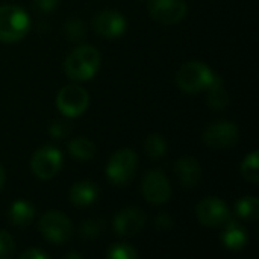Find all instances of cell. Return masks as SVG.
Returning <instances> with one entry per match:
<instances>
[{
    "label": "cell",
    "mask_w": 259,
    "mask_h": 259,
    "mask_svg": "<svg viewBox=\"0 0 259 259\" xmlns=\"http://www.w3.org/2000/svg\"><path fill=\"white\" fill-rule=\"evenodd\" d=\"M100 68V53L96 47L83 44L76 47L65 59L64 70L71 80L83 82L96 76Z\"/></svg>",
    "instance_id": "1"
},
{
    "label": "cell",
    "mask_w": 259,
    "mask_h": 259,
    "mask_svg": "<svg viewBox=\"0 0 259 259\" xmlns=\"http://www.w3.org/2000/svg\"><path fill=\"white\" fill-rule=\"evenodd\" d=\"M219 76L200 61H190L184 64L176 73V83L178 87L188 94H196L203 90H208Z\"/></svg>",
    "instance_id": "2"
},
{
    "label": "cell",
    "mask_w": 259,
    "mask_h": 259,
    "mask_svg": "<svg viewBox=\"0 0 259 259\" xmlns=\"http://www.w3.org/2000/svg\"><path fill=\"white\" fill-rule=\"evenodd\" d=\"M30 30V20L24 9L15 5H0V41L17 42Z\"/></svg>",
    "instance_id": "3"
},
{
    "label": "cell",
    "mask_w": 259,
    "mask_h": 259,
    "mask_svg": "<svg viewBox=\"0 0 259 259\" xmlns=\"http://www.w3.org/2000/svg\"><path fill=\"white\" fill-rule=\"evenodd\" d=\"M138 167V155L132 149L117 150L106 164V178L111 184L121 187L129 184Z\"/></svg>",
    "instance_id": "4"
},
{
    "label": "cell",
    "mask_w": 259,
    "mask_h": 259,
    "mask_svg": "<svg viewBox=\"0 0 259 259\" xmlns=\"http://www.w3.org/2000/svg\"><path fill=\"white\" fill-rule=\"evenodd\" d=\"M38 228L42 237L53 244H62L68 241L73 234V225L70 219L59 211L46 212L41 217Z\"/></svg>",
    "instance_id": "5"
},
{
    "label": "cell",
    "mask_w": 259,
    "mask_h": 259,
    "mask_svg": "<svg viewBox=\"0 0 259 259\" xmlns=\"http://www.w3.org/2000/svg\"><path fill=\"white\" fill-rule=\"evenodd\" d=\"M90 105V96L85 88L79 85H67L61 88L56 96V106L61 114L65 117H79L82 115Z\"/></svg>",
    "instance_id": "6"
},
{
    "label": "cell",
    "mask_w": 259,
    "mask_h": 259,
    "mask_svg": "<svg viewBox=\"0 0 259 259\" xmlns=\"http://www.w3.org/2000/svg\"><path fill=\"white\" fill-rule=\"evenodd\" d=\"M61 167H62V153L53 146H44L38 149L30 159L32 173L41 181H49L55 178L61 170Z\"/></svg>",
    "instance_id": "7"
},
{
    "label": "cell",
    "mask_w": 259,
    "mask_h": 259,
    "mask_svg": "<svg viewBox=\"0 0 259 259\" xmlns=\"http://www.w3.org/2000/svg\"><path fill=\"white\" fill-rule=\"evenodd\" d=\"M202 140L212 149H231L240 140V129L232 121H215L205 129Z\"/></svg>",
    "instance_id": "8"
},
{
    "label": "cell",
    "mask_w": 259,
    "mask_h": 259,
    "mask_svg": "<svg viewBox=\"0 0 259 259\" xmlns=\"http://www.w3.org/2000/svg\"><path fill=\"white\" fill-rule=\"evenodd\" d=\"M141 193L149 203L162 205L171 197V185L161 170H152L141 182Z\"/></svg>",
    "instance_id": "9"
},
{
    "label": "cell",
    "mask_w": 259,
    "mask_h": 259,
    "mask_svg": "<svg viewBox=\"0 0 259 259\" xmlns=\"http://www.w3.org/2000/svg\"><path fill=\"white\" fill-rule=\"evenodd\" d=\"M196 215H197L199 222L208 228L223 226L231 219L228 205L223 200H220L219 197L203 199L196 208Z\"/></svg>",
    "instance_id": "10"
},
{
    "label": "cell",
    "mask_w": 259,
    "mask_h": 259,
    "mask_svg": "<svg viewBox=\"0 0 259 259\" xmlns=\"http://www.w3.org/2000/svg\"><path fill=\"white\" fill-rule=\"evenodd\" d=\"M184 0H149V12L153 20L162 24H176L187 15Z\"/></svg>",
    "instance_id": "11"
},
{
    "label": "cell",
    "mask_w": 259,
    "mask_h": 259,
    "mask_svg": "<svg viewBox=\"0 0 259 259\" xmlns=\"http://www.w3.org/2000/svg\"><path fill=\"white\" fill-rule=\"evenodd\" d=\"M93 29L103 38H117L127 29V21L118 11H102L93 18Z\"/></svg>",
    "instance_id": "12"
},
{
    "label": "cell",
    "mask_w": 259,
    "mask_h": 259,
    "mask_svg": "<svg viewBox=\"0 0 259 259\" xmlns=\"http://www.w3.org/2000/svg\"><path fill=\"white\" fill-rule=\"evenodd\" d=\"M146 223V215L140 208H126L123 211H120L114 220H112V226L114 231L117 232L118 237H134L137 235Z\"/></svg>",
    "instance_id": "13"
},
{
    "label": "cell",
    "mask_w": 259,
    "mask_h": 259,
    "mask_svg": "<svg viewBox=\"0 0 259 259\" xmlns=\"http://www.w3.org/2000/svg\"><path fill=\"white\" fill-rule=\"evenodd\" d=\"M175 175L182 187L194 188L202 181V167L193 156H182L175 165Z\"/></svg>",
    "instance_id": "14"
},
{
    "label": "cell",
    "mask_w": 259,
    "mask_h": 259,
    "mask_svg": "<svg viewBox=\"0 0 259 259\" xmlns=\"http://www.w3.org/2000/svg\"><path fill=\"white\" fill-rule=\"evenodd\" d=\"M220 241L228 250H241L249 243L247 229L241 223L229 219L223 225V232H222Z\"/></svg>",
    "instance_id": "15"
},
{
    "label": "cell",
    "mask_w": 259,
    "mask_h": 259,
    "mask_svg": "<svg viewBox=\"0 0 259 259\" xmlns=\"http://www.w3.org/2000/svg\"><path fill=\"white\" fill-rule=\"evenodd\" d=\"M100 194L99 185L91 181H80L70 190V202L74 206H90Z\"/></svg>",
    "instance_id": "16"
},
{
    "label": "cell",
    "mask_w": 259,
    "mask_h": 259,
    "mask_svg": "<svg viewBox=\"0 0 259 259\" xmlns=\"http://www.w3.org/2000/svg\"><path fill=\"white\" fill-rule=\"evenodd\" d=\"M35 217V208L32 203L26 202V200H15L9 211H8V219L11 222V225L17 226V228H26L32 223Z\"/></svg>",
    "instance_id": "17"
},
{
    "label": "cell",
    "mask_w": 259,
    "mask_h": 259,
    "mask_svg": "<svg viewBox=\"0 0 259 259\" xmlns=\"http://www.w3.org/2000/svg\"><path fill=\"white\" fill-rule=\"evenodd\" d=\"M68 153L77 161H90L96 155V146L88 138L77 137L68 143Z\"/></svg>",
    "instance_id": "18"
},
{
    "label": "cell",
    "mask_w": 259,
    "mask_h": 259,
    "mask_svg": "<svg viewBox=\"0 0 259 259\" xmlns=\"http://www.w3.org/2000/svg\"><path fill=\"white\" fill-rule=\"evenodd\" d=\"M235 212L240 219L256 222L259 217V200L255 196H246L241 197L235 203Z\"/></svg>",
    "instance_id": "19"
},
{
    "label": "cell",
    "mask_w": 259,
    "mask_h": 259,
    "mask_svg": "<svg viewBox=\"0 0 259 259\" xmlns=\"http://www.w3.org/2000/svg\"><path fill=\"white\" fill-rule=\"evenodd\" d=\"M208 105L212 109H225L229 105V94L220 77L208 88Z\"/></svg>",
    "instance_id": "20"
},
{
    "label": "cell",
    "mask_w": 259,
    "mask_h": 259,
    "mask_svg": "<svg viewBox=\"0 0 259 259\" xmlns=\"http://www.w3.org/2000/svg\"><path fill=\"white\" fill-rule=\"evenodd\" d=\"M258 168H259V155L258 150H253L252 153H249L243 164H241V175L243 178L250 182V184H258L259 182V175H258Z\"/></svg>",
    "instance_id": "21"
},
{
    "label": "cell",
    "mask_w": 259,
    "mask_h": 259,
    "mask_svg": "<svg viewBox=\"0 0 259 259\" xmlns=\"http://www.w3.org/2000/svg\"><path fill=\"white\" fill-rule=\"evenodd\" d=\"M144 150L147 153V156L153 158V159H159L167 153V143L165 138L159 134H153L149 135L146 143H144Z\"/></svg>",
    "instance_id": "22"
},
{
    "label": "cell",
    "mask_w": 259,
    "mask_h": 259,
    "mask_svg": "<svg viewBox=\"0 0 259 259\" xmlns=\"http://www.w3.org/2000/svg\"><path fill=\"white\" fill-rule=\"evenodd\" d=\"M105 225H103V220H99V219H90V220H85L82 225H80V229H79V234L83 240H94L100 235V232L103 231Z\"/></svg>",
    "instance_id": "23"
},
{
    "label": "cell",
    "mask_w": 259,
    "mask_h": 259,
    "mask_svg": "<svg viewBox=\"0 0 259 259\" xmlns=\"http://www.w3.org/2000/svg\"><path fill=\"white\" fill-rule=\"evenodd\" d=\"M106 256L109 259H135L138 256V253L132 246L118 243V244H112L108 249Z\"/></svg>",
    "instance_id": "24"
},
{
    "label": "cell",
    "mask_w": 259,
    "mask_h": 259,
    "mask_svg": "<svg viewBox=\"0 0 259 259\" xmlns=\"http://www.w3.org/2000/svg\"><path fill=\"white\" fill-rule=\"evenodd\" d=\"M65 35L68 36L70 41L77 42L82 41L85 36V24L79 18H71L65 24Z\"/></svg>",
    "instance_id": "25"
},
{
    "label": "cell",
    "mask_w": 259,
    "mask_h": 259,
    "mask_svg": "<svg viewBox=\"0 0 259 259\" xmlns=\"http://www.w3.org/2000/svg\"><path fill=\"white\" fill-rule=\"evenodd\" d=\"M14 250H15V244L12 237L8 232L0 231V259L11 258L14 255Z\"/></svg>",
    "instance_id": "26"
},
{
    "label": "cell",
    "mask_w": 259,
    "mask_h": 259,
    "mask_svg": "<svg viewBox=\"0 0 259 259\" xmlns=\"http://www.w3.org/2000/svg\"><path fill=\"white\" fill-rule=\"evenodd\" d=\"M49 134L55 140H61V138H64V137H67L70 134V126L67 123H64V121H53L49 126Z\"/></svg>",
    "instance_id": "27"
},
{
    "label": "cell",
    "mask_w": 259,
    "mask_h": 259,
    "mask_svg": "<svg viewBox=\"0 0 259 259\" xmlns=\"http://www.w3.org/2000/svg\"><path fill=\"white\" fill-rule=\"evenodd\" d=\"M58 3L59 0H33V8L39 12H52Z\"/></svg>",
    "instance_id": "28"
},
{
    "label": "cell",
    "mask_w": 259,
    "mask_h": 259,
    "mask_svg": "<svg viewBox=\"0 0 259 259\" xmlns=\"http://www.w3.org/2000/svg\"><path fill=\"white\" fill-rule=\"evenodd\" d=\"M155 226L159 231H165V229H170L173 226V220H171V217L168 214H159L155 219Z\"/></svg>",
    "instance_id": "29"
},
{
    "label": "cell",
    "mask_w": 259,
    "mask_h": 259,
    "mask_svg": "<svg viewBox=\"0 0 259 259\" xmlns=\"http://www.w3.org/2000/svg\"><path fill=\"white\" fill-rule=\"evenodd\" d=\"M20 258L21 259H47L49 258V255H47V253H44L42 250L36 249V247H32V249H29V250L23 252V253L20 255Z\"/></svg>",
    "instance_id": "30"
},
{
    "label": "cell",
    "mask_w": 259,
    "mask_h": 259,
    "mask_svg": "<svg viewBox=\"0 0 259 259\" xmlns=\"http://www.w3.org/2000/svg\"><path fill=\"white\" fill-rule=\"evenodd\" d=\"M5 179H6V175H5V168L0 165V190H2V187H3V184H5Z\"/></svg>",
    "instance_id": "31"
},
{
    "label": "cell",
    "mask_w": 259,
    "mask_h": 259,
    "mask_svg": "<svg viewBox=\"0 0 259 259\" xmlns=\"http://www.w3.org/2000/svg\"><path fill=\"white\" fill-rule=\"evenodd\" d=\"M65 258H77V259H80V258H82V255H79V253H70V255H65Z\"/></svg>",
    "instance_id": "32"
}]
</instances>
